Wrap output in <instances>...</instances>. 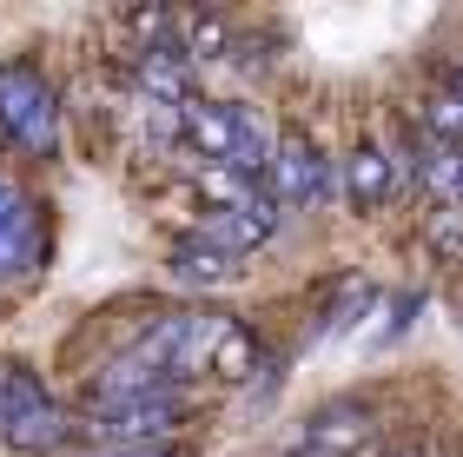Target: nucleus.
<instances>
[{"label": "nucleus", "instance_id": "nucleus-1", "mask_svg": "<svg viewBox=\"0 0 463 457\" xmlns=\"http://www.w3.org/2000/svg\"><path fill=\"white\" fill-rule=\"evenodd\" d=\"M185 147L193 159H213V166H239L245 179H271V159H279V133L259 119V107L245 100H193L185 107Z\"/></svg>", "mask_w": 463, "mask_h": 457}, {"label": "nucleus", "instance_id": "nucleus-2", "mask_svg": "<svg viewBox=\"0 0 463 457\" xmlns=\"http://www.w3.org/2000/svg\"><path fill=\"white\" fill-rule=\"evenodd\" d=\"M0 139L20 159H60L67 107H60L53 80L33 60H0Z\"/></svg>", "mask_w": 463, "mask_h": 457}, {"label": "nucleus", "instance_id": "nucleus-3", "mask_svg": "<svg viewBox=\"0 0 463 457\" xmlns=\"http://www.w3.org/2000/svg\"><path fill=\"white\" fill-rule=\"evenodd\" d=\"M239 331L232 311H213V305H193V311H159V319L139 325L133 351L139 358H153L159 371H173V378H199V371H219V351L225 338Z\"/></svg>", "mask_w": 463, "mask_h": 457}, {"label": "nucleus", "instance_id": "nucleus-4", "mask_svg": "<svg viewBox=\"0 0 463 457\" xmlns=\"http://www.w3.org/2000/svg\"><path fill=\"white\" fill-rule=\"evenodd\" d=\"M265 193L279 199L285 213H325V205L345 193V159H331L305 127H285V133H279V159H271Z\"/></svg>", "mask_w": 463, "mask_h": 457}, {"label": "nucleus", "instance_id": "nucleus-5", "mask_svg": "<svg viewBox=\"0 0 463 457\" xmlns=\"http://www.w3.org/2000/svg\"><path fill=\"white\" fill-rule=\"evenodd\" d=\"M0 438L14 451H53L73 438V418L67 405L47 391V378L27 365H7V378H0Z\"/></svg>", "mask_w": 463, "mask_h": 457}, {"label": "nucleus", "instance_id": "nucleus-6", "mask_svg": "<svg viewBox=\"0 0 463 457\" xmlns=\"http://www.w3.org/2000/svg\"><path fill=\"white\" fill-rule=\"evenodd\" d=\"M185 391L179 398H153V405H126V411H99V418H87V438L93 451H153V444H173L185 431Z\"/></svg>", "mask_w": 463, "mask_h": 457}, {"label": "nucleus", "instance_id": "nucleus-7", "mask_svg": "<svg viewBox=\"0 0 463 457\" xmlns=\"http://www.w3.org/2000/svg\"><path fill=\"white\" fill-rule=\"evenodd\" d=\"M404 186H411V159L404 153H391L377 133L351 139V153H345V199H351L357 219H377Z\"/></svg>", "mask_w": 463, "mask_h": 457}, {"label": "nucleus", "instance_id": "nucleus-8", "mask_svg": "<svg viewBox=\"0 0 463 457\" xmlns=\"http://www.w3.org/2000/svg\"><path fill=\"white\" fill-rule=\"evenodd\" d=\"M377 411L371 398H338V405H318L311 418L298 424V444L285 457H357L371 438H377Z\"/></svg>", "mask_w": 463, "mask_h": 457}, {"label": "nucleus", "instance_id": "nucleus-9", "mask_svg": "<svg viewBox=\"0 0 463 457\" xmlns=\"http://www.w3.org/2000/svg\"><path fill=\"white\" fill-rule=\"evenodd\" d=\"M179 378L173 371H159L153 358H139V351H126V358H113L107 371H93L87 385H80V398L93 405V418L99 411H126V405H153V398H179Z\"/></svg>", "mask_w": 463, "mask_h": 457}, {"label": "nucleus", "instance_id": "nucleus-10", "mask_svg": "<svg viewBox=\"0 0 463 457\" xmlns=\"http://www.w3.org/2000/svg\"><path fill=\"white\" fill-rule=\"evenodd\" d=\"M47 259V213L14 179H0V279H20Z\"/></svg>", "mask_w": 463, "mask_h": 457}, {"label": "nucleus", "instance_id": "nucleus-11", "mask_svg": "<svg viewBox=\"0 0 463 457\" xmlns=\"http://www.w3.org/2000/svg\"><path fill=\"white\" fill-rule=\"evenodd\" d=\"M239 272H245V259L213 245V239H199V233H185L173 252H165V279H173L179 292H225V285H239Z\"/></svg>", "mask_w": 463, "mask_h": 457}, {"label": "nucleus", "instance_id": "nucleus-12", "mask_svg": "<svg viewBox=\"0 0 463 457\" xmlns=\"http://www.w3.org/2000/svg\"><path fill=\"white\" fill-rule=\"evenodd\" d=\"M126 73H133V87H139V100H159V107H193V80H199V60L179 47H153V53H133L126 60Z\"/></svg>", "mask_w": 463, "mask_h": 457}, {"label": "nucleus", "instance_id": "nucleus-13", "mask_svg": "<svg viewBox=\"0 0 463 457\" xmlns=\"http://www.w3.org/2000/svg\"><path fill=\"white\" fill-rule=\"evenodd\" d=\"M285 225V205L271 199V193H259V199H245V205H232V213H213L199 225V239H213V245H225V252H259V245L271 239Z\"/></svg>", "mask_w": 463, "mask_h": 457}, {"label": "nucleus", "instance_id": "nucleus-14", "mask_svg": "<svg viewBox=\"0 0 463 457\" xmlns=\"http://www.w3.org/2000/svg\"><path fill=\"white\" fill-rule=\"evenodd\" d=\"M404 159H411V186L430 205H463V147H444V139L417 133Z\"/></svg>", "mask_w": 463, "mask_h": 457}, {"label": "nucleus", "instance_id": "nucleus-15", "mask_svg": "<svg viewBox=\"0 0 463 457\" xmlns=\"http://www.w3.org/2000/svg\"><path fill=\"white\" fill-rule=\"evenodd\" d=\"M377 305V285L364 279V272H345V285L331 292V305L318 311V325H311V338H331V331H351L364 311Z\"/></svg>", "mask_w": 463, "mask_h": 457}, {"label": "nucleus", "instance_id": "nucleus-16", "mask_svg": "<svg viewBox=\"0 0 463 457\" xmlns=\"http://www.w3.org/2000/svg\"><path fill=\"white\" fill-rule=\"evenodd\" d=\"M179 47L199 60H225L232 53V20L225 14H213V7H193V14H179Z\"/></svg>", "mask_w": 463, "mask_h": 457}, {"label": "nucleus", "instance_id": "nucleus-17", "mask_svg": "<svg viewBox=\"0 0 463 457\" xmlns=\"http://www.w3.org/2000/svg\"><path fill=\"white\" fill-rule=\"evenodd\" d=\"M417 133L444 139V147H463V93L457 87H430L424 107H417Z\"/></svg>", "mask_w": 463, "mask_h": 457}, {"label": "nucleus", "instance_id": "nucleus-18", "mask_svg": "<svg viewBox=\"0 0 463 457\" xmlns=\"http://www.w3.org/2000/svg\"><path fill=\"white\" fill-rule=\"evenodd\" d=\"M417 239H424L430 265H463V205H430Z\"/></svg>", "mask_w": 463, "mask_h": 457}, {"label": "nucleus", "instance_id": "nucleus-19", "mask_svg": "<svg viewBox=\"0 0 463 457\" xmlns=\"http://www.w3.org/2000/svg\"><path fill=\"white\" fill-rule=\"evenodd\" d=\"M384 457H437V444H397V451H384Z\"/></svg>", "mask_w": 463, "mask_h": 457}, {"label": "nucleus", "instance_id": "nucleus-20", "mask_svg": "<svg viewBox=\"0 0 463 457\" xmlns=\"http://www.w3.org/2000/svg\"><path fill=\"white\" fill-rule=\"evenodd\" d=\"M0 159H7V139H0Z\"/></svg>", "mask_w": 463, "mask_h": 457}]
</instances>
